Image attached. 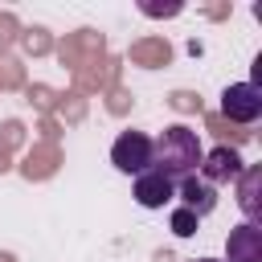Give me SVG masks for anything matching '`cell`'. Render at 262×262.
<instances>
[{
    "label": "cell",
    "instance_id": "5",
    "mask_svg": "<svg viewBox=\"0 0 262 262\" xmlns=\"http://www.w3.org/2000/svg\"><path fill=\"white\" fill-rule=\"evenodd\" d=\"M180 192H184V209H188V213H196V217L213 213V205H217L213 188H209L205 180H196V176H184V180H180Z\"/></svg>",
    "mask_w": 262,
    "mask_h": 262
},
{
    "label": "cell",
    "instance_id": "1",
    "mask_svg": "<svg viewBox=\"0 0 262 262\" xmlns=\"http://www.w3.org/2000/svg\"><path fill=\"white\" fill-rule=\"evenodd\" d=\"M151 164L160 172H168L172 180L180 176H192V168L201 164V147H196V135L188 127H168L160 135V143H151Z\"/></svg>",
    "mask_w": 262,
    "mask_h": 262
},
{
    "label": "cell",
    "instance_id": "3",
    "mask_svg": "<svg viewBox=\"0 0 262 262\" xmlns=\"http://www.w3.org/2000/svg\"><path fill=\"white\" fill-rule=\"evenodd\" d=\"M131 196H135V205H143V209H164V205L176 196V180L151 164V168H143V172L135 176Z\"/></svg>",
    "mask_w": 262,
    "mask_h": 262
},
{
    "label": "cell",
    "instance_id": "9",
    "mask_svg": "<svg viewBox=\"0 0 262 262\" xmlns=\"http://www.w3.org/2000/svg\"><path fill=\"white\" fill-rule=\"evenodd\" d=\"M254 180H258V172H246V180H242V209L254 217L258 213V196H254Z\"/></svg>",
    "mask_w": 262,
    "mask_h": 262
},
{
    "label": "cell",
    "instance_id": "8",
    "mask_svg": "<svg viewBox=\"0 0 262 262\" xmlns=\"http://www.w3.org/2000/svg\"><path fill=\"white\" fill-rule=\"evenodd\" d=\"M196 213H188V209H176L172 213V233H180V237H188V233H196Z\"/></svg>",
    "mask_w": 262,
    "mask_h": 262
},
{
    "label": "cell",
    "instance_id": "10",
    "mask_svg": "<svg viewBox=\"0 0 262 262\" xmlns=\"http://www.w3.org/2000/svg\"><path fill=\"white\" fill-rule=\"evenodd\" d=\"M196 262H217V258H196Z\"/></svg>",
    "mask_w": 262,
    "mask_h": 262
},
{
    "label": "cell",
    "instance_id": "2",
    "mask_svg": "<svg viewBox=\"0 0 262 262\" xmlns=\"http://www.w3.org/2000/svg\"><path fill=\"white\" fill-rule=\"evenodd\" d=\"M111 164L127 176H139L143 168H151V139L143 131H123L111 147Z\"/></svg>",
    "mask_w": 262,
    "mask_h": 262
},
{
    "label": "cell",
    "instance_id": "4",
    "mask_svg": "<svg viewBox=\"0 0 262 262\" xmlns=\"http://www.w3.org/2000/svg\"><path fill=\"white\" fill-rule=\"evenodd\" d=\"M221 98H225V115H229V119H242V123L258 119V111H262L258 86H250V82H237V86H229Z\"/></svg>",
    "mask_w": 262,
    "mask_h": 262
},
{
    "label": "cell",
    "instance_id": "6",
    "mask_svg": "<svg viewBox=\"0 0 262 262\" xmlns=\"http://www.w3.org/2000/svg\"><path fill=\"white\" fill-rule=\"evenodd\" d=\"M229 250H233V262H258V233H254V225H242L229 237Z\"/></svg>",
    "mask_w": 262,
    "mask_h": 262
},
{
    "label": "cell",
    "instance_id": "7",
    "mask_svg": "<svg viewBox=\"0 0 262 262\" xmlns=\"http://www.w3.org/2000/svg\"><path fill=\"white\" fill-rule=\"evenodd\" d=\"M242 172V160L229 151V147H217L213 156H209V176L213 180H225V176H237Z\"/></svg>",
    "mask_w": 262,
    "mask_h": 262
}]
</instances>
